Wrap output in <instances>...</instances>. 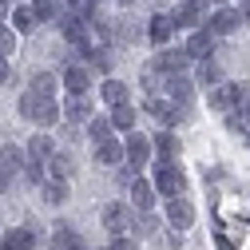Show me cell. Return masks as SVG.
<instances>
[{"label":"cell","mask_w":250,"mask_h":250,"mask_svg":"<svg viewBox=\"0 0 250 250\" xmlns=\"http://www.w3.org/2000/svg\"><path fill=\"white\" fill-rule=\"evenodd\" d=\"M100 100H104L107 107H119V104H131V87L123 83V80H104V87H100Z\"/></svg>","instance_id":"obj_18"},{"label":"cell","mask_w":250,"mask_h":250,"mask_svg":"<svg viewBox=\"0 0 250 250\" xmlns=\"http://www.w3.org/2000/svg\"><path fill=\"white\" fill-rule=\"evenodd\" d=\"M40 195H44V203H48V207H64V203H68V179L48 175V179H44V187H40Z\"/></svg>","instance_id":"obj_19"},{"label":"cell","mask_w":250,"mask_h":250,"mask_svg":"<svg viewBox=\"0 0 250 250\" xmlns=\"http://www.w3.org/2000/svg\"><path fill=\"white\" fill-rule=\"evenodd\" d=\"M16 44H20V32H16L12 24H0V56H12Z\"/></svg>","instance_id":"obj_31"},{"label":"cell","mask_w":250,"mask_h":250,"mask_svg":"<svg viewBox=\"0 0 250 250\" xmlns=\"http://www.w3.org/2000/svg\"><path fill=\"white\" fill-rule=\"evenodd\" d=\"M214 44H218V36H214V32H210V28L203 24V28H195V32H191V36H187V44H183V48H187V52H191L195 60H207V56L214 52Z\"/></svg>","instance_id":"obj_13"},{"label":"cell","mask_w":250,"mask_h":250,"mask_svg":"<svg viewBox=\"0 0 250 250\" xmlns=\"http://www.w3.org/2000/svg\"><path fill=\"white\" fill-rule=\"evenodd\" d=\"M171 16H175V24H179V28H191V32L207 24L203 4H195V0H183V4H179V12H171Z\"/></svg>","instance_id":"obj_17"},{"label":"cell","mask_w":250,"mask_h":250,"mask_svg":"<svg viewBox=\"0 0 250 250\" xmlns=\"http://www.w3.org/2000/svg\"><path fill=\"white\" fill-rule=\"evenodd\" d=\"M131 230H135V234H143V238H151L155 230H159V218H155L151 210H139V218L131 223Z\"/></svg>","instance_id":"obj_30"},{"label":"cell","mask_w":250,"mask_h":250,"mask_svg":"<svg viewBox=\"0 0 250 250\" xmlns=\"http://www.w3.org/2000/svg\"><path fill=\"white\" fill-rule=\"evenodd\" d=\"M48 175H56V179H72L76 175V159L68 151H56L52 159H48Z\"/></svg>","instance_id":"obj_25"},{"label":"cell","mask_w":250,"mask_h":250,"mask_svg":"<svg viewBox=\"0 0 250 250\" xmlns=\"http://www.w3.org/2000/svg\"><path fill=\"white\" fill-rule=\"evenodd\" d=\"M64 83L60 76H52V72H36L32 76V83H28V91H36V96H56V87Z\"/></svg>","instance_id":"obj_28"},{"label":"cell","mask_w":250,"mask_h":250,"mask_svg":"<svg viewBox=\"0 0 250 250\" xmlns=\"http://www.w3.org/2000/svg\"><path fill=\"white\" fill-rule=\"evenodd\" d=\"M87 135H91V143H104V139H111V135H115L111 111H107V115H91V119H87Z\"/></svg>","instance_id":"obj_23"},{"label":"cell","mask_w":250,"mask_h":250,"mask_svg":"<svg viewBox=\"0 0 250 250\" xmlns=\"http://www.w3.org/2000/svg\"><path fill=\"white\" fill-rule=\"evenodd\" d=\"M143 107H147V115H155V119H159L163 127H175V123H183L187 115H191V107H179L171 96H167V100H163V96H151Z\"/></svg>","instance_id":"obj_3"},{"label":"cell","mask_w":250,"mask_h":250,"mask_svg":"<svg viewBox=\"0 0 250 250\" xmlns=\"http://www.w3.org/2000/svg\"><path fill=\"white\" fill-rule=\"evenodd\" d=\"M191 52H187V48H163L159 56H155V64L151 68H159V72H167V76H183L187 68H191Z\"/></svg>","instance_id":"obj_5"},{"label":"cell","mask_w":250,"mask_h":250,"mask_svg":"<svg viewBox=\"0 0 250 250\" xmlns=\"http://www.w3.org/2000/svg\"><path fill=\"white\" fill-rule=\"evenodd\" d=\"M155 187H159L163 199H175V195L187 191V179H183V171L175 163H159V167H155Z\"/></svg>","instance_id":"obj_4"},{"label":"cell","mask_w":250,"mask_h":250,"mask_svg":"<svg viewBox=\"0 0 250 250\" xmlns=\"http://www.w3.org/2000/svg\"><path fill=\"white\" fill-rule=\"evenodd\" d=\"M52 246H56V250H87L83 238H80V230H76L72 223H56V227H52Z\"/></svg>","instance_id":"obj_16"},{"label":"cell","mask_w":250,"mask_h":250,"mask_svg":"<svg viewBox=\"0 0 250 250\" xmlns=\"http://www.w3.org/2000/svg\"><path fill=\"white\" fill-rule=\"evenodd\" d=\"M16 111H20V119L36 123L40 131H52L56 123H60V115H64V111L56 107V96H36V91H24L20 104H16Z\"/></svg>","instance_id":"obj_1"},{"label":"cell","mask_w":250,"mask_h":250,"mask_svg":"<svg viewBox=\"0 0 250 250\" xmlns=\"http://www.w3.org/2000/svg\"><path fill=\"white\" fill-rule=\"evenodd\" d=\"M210 107H214V111H234V83L210 87Z\"/></svg>","instance_id":"obj_27"},{"label":"cell","mask_w":250,"mask_h":250,"mask_svg":"<svg viewBox=\"0 0 250 250\" xmlns=\"http://www.w3.org/2000/svg\"><path fill=\"white\" fill-rule=\"evenodd\" d=\"M135 107L131 104H119V107H111V123H115V131H135Z\"/></svg>","instance_id":"obj_29"},{"label":"cell","mask_w":250,"mask_h":250,"mask_svg":"<svg viewBox=\"0 0 250 250\" xmlns=\"http://www.w3.org/2000/svg\"><path fill=\"white\" fill-rule=\"evenodd\" d=\"M195 83H199V87H218V83H223V68H218L210 56L199 60V68H195Z\"/></svg>","instance_id":"obj_21"},{"label":"cell","mask_w":250,"mask_h":250,"mask_svg":"<svg viewBox=\"0 0 250 250\" xmlns=\"http://www.w3.org/2000/svg\"><path fill=\"white\" fill-rule=\"evenodd\" d=\"M155 203H159V187H155V179H131V207L135 210H151Z\"/></svg>","instance_id":"obj_12"},{"label":"cell","mask_w":250,"mask_h":250,"mask_svg":"<svg viewBox=\"0 0 250 250\" xmlns=\"http://www.w3.org/2000/svg\"><path fill=\"white\" fill-rule=\"evenodd\" d=\"M100 218H104V227L111 230V238H115V234H127V230H131V223H135V218H131V210L123 207V203H107Z\"/></svg>","instance_id":"obj_8"},{"label":"cell","mask_w":250,"mask_h":250,"mask_svg":"<svg viewBox=\"0 0 250 250\" xmlns=\"http://www.w3.org/2000/svg\"><path fill=\"white\" fill-rule=\"evenodd\" d=\"M175 16H167V12H159V16H151V24H147V40L155 44V48H167L171 44V36H175Z\"/></svg>","instance_id":"obj_10"},{"label":"cell","mask_w":250,"mask_h":250,"mask_svg":"<svg viewBox=\"0 0 250 250\" xmlns=\"http://www.w3.org/2000/svg\"><path fill=\"white\" fill-rule=\"evenodd\" d=\"M115 4H119V8H131V4H135V0H115Z\"/></svg>","instance_id":"obj_38"},{"label":"cell","mask_w":250,"mask_h":250,"mask_svg":"<svg viewBox=\"0 0 250 250\" xmlns=\"http://www.w3.org/2000/svg\"><path fill=\"white\" fill-rule=\"evenodd\" d=\"M195 87H199V83L183 72V76H171V80H167V96H171L179 107H191V104H195Z\"/></svg>","instance_id":"obj_14"},{"label":"cell","mask_w":250,"mask_h":250,"mask_svg":"<svg viewBox=\"0 0 250 250\" xmlns=\"http://www.w3.org/2000/svg\"><path fill=\"white\" fill-rule=\"evenodd\" d=\"M155 155H159V163H175V159H179V139H175L171 131L155 135Z\"/></svg>","instance_id":"obj_26"},{"label":"cell","mask_w":250,"mask_h":250,"mask_svg":"<svg viewBox=\"0 0 250 250\" xmlns=\"http://www.w3.org/2000/svg\"><path fill=\"white\" fill-rule=\"evenodd\" d=\"M238 4H242V16L250 20V0H238Z\"/></svg>","instance_id":"obj_37"},{"label":"cell","mask_w":250,"mask_h":250,"mask_svg":"<svg viewBox=\"0 0 250 250\" xmlns=\"http://www.w3.org/2000/svg\"><path fill=\"white\" fill-rule=\"evenodd\" d=\"M246 16H242V4H218L210 16H207V28L214 36H230V32H238V24H242Z\"/></svg>","instance_id":"obj_2"},{"label":"cell","mask_w":250,"mask_h":250,"mask_svg":"<svg viewBox=\"0 0 250 250\" xmlns=\"http://www.w3.org/2000/svg\"><path fill=\"white\" fill-rule=\"evenodd\" d=\"M52 155H56V143H52V135H32V139H28V159L48 163Z\"/></svg>","instance_id":"obj_24"},{"label":"cell","mask_w":250,"mask_h":250,"mask_svg":"<svg viewBox=\"0 0 250 250\" xmlns=\"http://www.w3.org/2000/svg\"><path fill=\"white\" fill-rule=\"evenodd\" d=\"M111 64H115V56L107 52V48H96L87 56V68H100V72H111Z\"/></svg>","instance_id":"obj_33"},{"label":"cell","mask_w":250,"mask_h":250,"mask_svg":"<svg viewBox=\"0 0 250 250\" xmlns=\"http://www.w3.org/2000/svg\"><path fill=\"white\" fill-rule=\"evenodd\" d=\"M24 179L32 183V187H44V179H48V163H36V159H28V163H24Z\"/></svg>","instance_id":"obj_32"},{"label":"cell","mask_w":250,"mask_h":250,"mask_svg":"<svg viewBox=\"0 0 250 250\" xmlns=\"http://www.w3.org/2000/svg\"><path fill=\"white\" fill-rule=\"evenodd\" d=\"M60 80H64L68 96H87V87H91V68H87V64H68L64 72H60Z\"/></svg>","instance_id":"obj_9"},{"label":"cell","mask_w":250,"mask_h":250,"mask_svg":"<svg viewBox=\"0 0 250 250\" xmlns=\"http://www.w3.org/2000/svg\"><path fill=\"white\" fill-rule=\"evenodd\" d=\"M167 223H171V230H191V227H195V207H191V199H183V195L167 199Z\"/></svg>","instance_id":"obj_6"},{"label":"cell","mask_w":250,"mask_h":250,"mask_svg":"<svg viewBox=\"0 0 250 250\" xmlns=\"http://www.w3.org/2000/svg\"><path fill=\"white\" fill-rule=\"evenodd\" d=\"M64 119H68V123H87V119H91V104H87V96H68V104H64Z\"/></svg>","instance_id":"obj_22"},{"label":"cell","mask_w":250,"mask_h":250,"mask_svg":"<svg viewBox=\"0 0 250 250\" xmlns=\"http://www.w3.org/2000/svg\"><path fill=\"white\" fill-rule=\"evenodd\" d=\"M36 24H40V12H36L32 4H16V8H12V28H16L20 36H28Z\"/></svg>","instance_id":"obj_20"},{"label":"cell","mask_w":250,"mask_h":250,"mask_svg":"<svg viewBox=\"0 0 250 250\" xmlns=\"http://www.w3.org/2000/svg\"><path fill=\"white\" fill-rule=\"evenodd\" d=\"M96 163L100 167H123V163H127V147H123L115 135L104 139V143H96Z\"/></svg>","instance_id":"obj_11"},{"label":"cell","mask_w":250,"mask_h":250,"mask_svg":"<svg viewBox=\"0 0 250 250\" xmlns=\"http://www.w3.org/2000/svg\"><path fill=\"white\" fill-rule=\"evenodd\" d=\"M32 8L40 12V20H52V16H60V4H56V0H32Z\"/></svg>","instance_id":"obj_34"},{"label":"cell","mask_w":250,"mask_h":250,"mask_svg":"<svg viewBox=\"0 0 250 250\" xmlns=\"http://www.w3.org/2000/svg\"><path fill=\"white\" fill-rule=\"evenodd\" d=\"M0 250H36V230L32 227H16L0 234Z\"/></svg>","instance_id":"obj_15"},{"label":"cell","mask_w":250,"mask_h":250,"mask_svg":"<svg viewBox=\"0 0 250 250\" xmlns=\"http://www.w3.org/2000/svg\"><path fill=\"white\" fill-rule=\"evenodd\" d=\"M107 250H139V246H135V238H131V234H115Z\"/></svg>","instance_id":"obj_35"},{"label":"cell","mask_w":250,"mask_h":250,"mask_svg":"<svg viewBox=\"0 0 250 250\" xmlns=\"http://www.w3.org/2000/svg\"><path fill=\"white\" fill-rule=\"evenodd\" d=\"M83 4H87V8H100V0H83Z\"/></svg>","instance_id":"obj_39"},{"label":"cell","mask_w":250,"mask_h":250,"mask_svg":"<svg viewBox=\"0 0 250 250\" xmlns=\"http://www.w3.org/2000/svg\"><path fill=\"white\" fill-rule=\"evenodd\" d=\"M123 147H127V163H131V167H147L151 155H155V139L131 135V131H127V139H123Z\"/></svg>","instance_id":"obj_7"},{"label":"cell","mask_w":250,"mask_h":250,"mask_svg":"<svg viewBox=\"0 0 250 250\" xmlns=\"http://www.w3.org/2000/svg\"><path fill=\"white\" fill-rule=\"evenodd\" d=\"M12 72H8V56H0V83H8Z\"/></svg>","instance_id":"obj_36"}]
</instances>
